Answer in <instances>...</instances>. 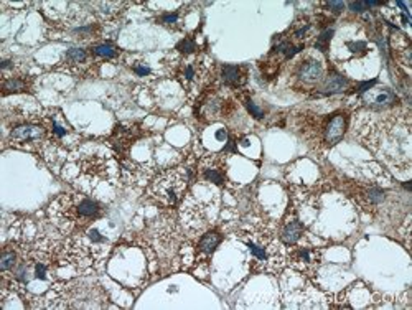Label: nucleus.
I'll list each match as a JSON object with an SVG mask.
<instances>
[{
  "instance_id": "1",
  "label": "nucleus",
  "mask_w": 412,
  "mask_h": 310,
  "mask_svg": "<svg viewBox=\"0 0 412 310\" xmlns=\"http://www.w3.org/2000/svg\"><path fill=\"white\" fill-rule=\"evenodd\" d=\"M61 246L48 238L30 243H18V259L15 266L2 272V297L17 294L18 297H33V287L53 286V277L61 266Z\"/></svg>"
},
{
  "instance_id": "2",
  "label": "nucleus",
  "mask_w": 412,
  "mask_h": 310,
  "mask_svg": "<svg viewBox=\"0 0 412 310\" xmlns=\"http://www.w3.org/2000/svg\"><path fill=\"white\" fill-rule=\"evenodd\" d=\"M252 256V271L279 274L286 266V245L279 238V228L256 220L244 225L236 235Z\"/></svg>"
},
{
  "instance_id": "3",
  "label": "nucleus",
  "mask_w": 412,
  "mask_h": 310,
  "mask_svg": "<svg viewBox=\"0 0 412 310\" xmlns=\"http://www.w3.org/2000/svg\"><path fill=\"white\" fill-rule=\"evenodd\" d=\"M103 215V206L81 193H63L48 208V216L61 235L88 230Z\"/></svg>"
},
{
  "instance_id": "4",
  "label": "nucleus",
  "mask_w": 412,
  "mask_h": 310,
  "mask_svg": "<svg viewBox=\"0 0 412 310\" xmlns=\"http://www.w3.org/2000/svg\"><path fill=\"white\" fill-rule=\"evenodd\" d=\"M47 309H104L108 296L96 282L74 279V281L55 282L45 296Z\"/></svg>"
},
{
  "instance_id": "5",
  "label": "nucleus",
  "mask_w": 412,
  "mask_h": 310,
  "mask_svg": "<svg viewBox=\"0 0 412 310\" xmlns=\"http://www.w3.org/2000/svg\"><path fill=\"white\" fill-rule=\"evenodd\" d=\"M109 253V241L96 228L73 233L61 246V259L78 271H91L103 262Z\"/></svg>"
},
{
  "instance_id": "6",
  "label": "nucleus",
  "mask_w": 412,
  "mask_h": 310,
  "mask_svg": "<svg viewBox=\"0 0 412 310\" xmlns=\"http://www.w3.org/2000/svg\"><path fill=\"white\" fill-rule=\"evenodd\" d=\"M190 174L185 169H167L154 177L149 185V195L157 205L175 208L185 200Z\"/></svg>"
},
{
  "instance_id": "7",
  "label": "nucleus",
  "mask_w": 412,
  "mask_h": 310,
  "mask_svg": "<svg viewBox=\"0 0 412 310\" xmlns=\"http://www.w3.org/2000/svg\"><path fill=\"white\" fill-rule=\"evenodd\" d=\"M101 60L96 55L84 48H69L63 55L57 70L65 71L76 76V78H88V76H96L99 71Z\"/></svg>"
},
{
  "instance_id": "8",
  "label": "nucleus",
  "mask_w": 412,
  "mask_h": 310,
  "mask_svg": "<svg viewBox=\"0 0 412 310\" xmlns=\"http://www.w3.org/2000/svg\"><path fill=\"white\" fill-rule=\"evenodd\" d=\"M286 262L294 271L304 276H315L322 262V251L318 248L310 245H297L287 246L286 249Z\"/></svg>"
},
{
  "instance_id": "9",
  "label": "nucleus",
  "mask_w": 412,
  "mask_h": 310,
  "mask_svg": "<svg viewBox=\"0 0 412 310\" xmlns=\"http://www.w3.org/2000/svg\"><path fill=\"white\" fill-rule=\"evenodd\" d=\"M42 121V124L47 129V142L58 149H69V145L65 140H68L71 135H74V131L68 121L65 119V116L60 113L58 109H50L47 113H43L38 118Z\"/></svg>"
},
{
  "instance_id": "10",
  "label": "nucleus",
  "mask_w": 412,
  "mask_h": 310,
  "mask_svg": "<svg viewBox=\"0 0 412 310\" xmlns=\"http://www.w3.org/2000/svg\"><path fill=\"white\" fill-rule=\"evenodd\" d=\"M196 174L201 180L216 187H225L228 184V160L223 154H208L201 157L196 165Z\"/></svg>"
},
{
  "instance_id": "11",
  "label": "nucleus",
  "mask_w": 412,
  "mask_h": 310,
  "mask_svg": "<svg viewBox=\"0 0 412 310\" xmlns=\"http://www.w3.org/2000/svg\"><path fill=\"white\" fill-rule=\"evenodd\" d=\"M347 126H348L347 114L335 113L332 116H328L327 119L320 121V124H317V131H313L312 134L315 139H317V144H323L325 147H333L343 139L345 132H347Z\"/></svg>"
},
{
  "instance_id": "12",
  "label": "nucleus",
  "mask_w": 412,
  "mask_h": 310,
  "mask_svg": "<svg viewBox=\"0 0 412 310\" xmlns=\"http://www.w3.org/2000/svg\"><path fill=\"white\" fill-rule=\"evenodd\" d=\"M208 65L201 57H195L190 62H180L177 65L175 78L180 81L183 88H201L208 81Z\"/></svg>"
},
{
  "instance_id": "13",
  "label": "nucleus",
  "mask_w": 412,
  "mask_h": 310,
  "mask_svg": "<svg viewBox=\"0 0 412 310\" xmlns=\"http://www.w3.org/2000/svg\"><path fill=\"white\" fill-rule=\"evenodd\" d=\"M10 142L15 145H25V144H43L47 142V129L42 124V121L35 119L30 123L15 126L10 131Z\"/></svg>"
},
{
  "instance_id": "14",
  "label": "nucleus",
  "mask_w": 412,
  "mask_h": 310,
  "mask_svg": "<svg viewBox=\"0 0 412 310\" xmlns=\"http://www.w3.org/2000/svg\"><path fill=\"white\" fill-rule=\"evenodd\" d=\"M325 68L323 63L317 58H305L302 62H299L295 65L292 78L297 86H304V88H308V86H315L320 81L323 79Z\"/></svg>"
},
{
  "instance_id": "15",
  "label": "nucleus",
  "mask_w": 412,
  "mask_h": 310,
  "mask_svg": "<svg viewBox=\"0 0 412 310\" xmlns=\"http://www.w3.org/2000/svg\"><path fill=\"white\" fill-rule=\"evenodd\" d=\"M305 235V226L304 223L300 221V218L297 215V210H294V206H289V211L284 216V220L279 226V238L284 245L292 246L297 245V243L302 240Z\"/></svg>"
},
{
  "instance_id": "16",
  "label": "nucleus",
  "mask_w": 412,
  "mask_h": 310,
  "mask_svg": "<svg viewBox=\"0 0 412 310\" xmlns=\"http://www.w3.org/2000/svg\"><path fill=\"white\" fill-rule=\"evenodd\" d=\"M137 139H139V129L135 126L119 124L111 137V145L114 147L118 157H127V152Z\"/></svg>"
},
{
  "instance_id": "17",
  "label": "nucleus",
  "mask_w": 412,
  "mask_h": 310,
  "mask_svg": "<svg viewBox=\"0 0 412 310\" xmlns=\"http://www.w3.org/2000/svg\"><path fill=\"white\" fill-rule=\"evenodd\" d=\"M352 196L356 200L358 205H361L366 210H373V208L379 206L381 203L386 200V192L381 190L378 187H364V185H356Z\"/></svg>"
},
{
  "instance_id": "18",
  "label": "nucleus",
  "mask_w": 412,
  "mask_h": 310,
  "mask_svg": "<svg viewBox=\"0 0 412 310\" xmlns=\"http://www.w3.org/2000/svg\"><path fill=\"white\" fill-rule=\"evenodd\" d=\"M15 93H33V78L27 74V71L2 76V94L7 96Z\"/></svg>"
},
{
  "instance_id": "19",
  "label": "nucleus",
  "mask_w": 412,
  "mask_h": 310,
  "mask_svg": "<svg viewBox=\"0 0 412 310\" xmlns=\"http://www.w3.org/2000/svg\"><path fill=\"white\" fill-rule=\"evenodd\" d=\"M361 99H363V103L366 106H369V108L373 109L391 108V106L398 101L396 94L389 88H376V89L371 88L366 91V93L361 94Z\"/></svg>"
},
{
  "instance_id": "20",
  "label": "nucleus",
  "mask_w": 412,
  "mask_h": 310,
  "mask_svg": "<svg viewBox=\"0 0 412 310\" xmlns=\"http://www.w3.org/2000/svg\"><path fill=\"white\" fill-rule=\"evenodd\" d=\"M220 79L230 89L243 88L247 81V68L243 65H223Z\"/></svg>"
},
{
  "instance_id": "21",
  "label": "nucleus",
  "mask_w": 412,
  "mask_h": 310,
  "mask_svg": "<svg viewBox=\"0 0 412 310\" xmlns=\"http://www.w3.org/2000/svg\"><path fill=\"white\" fill-rule=\"evenodd\" d=\"M223 235H220L218 231H208L200 238L196 245V261H201V259H210L213 256V253L216 251V248L221 245Z\"/></svg>"
},
{
  "instance_id": "22",
  "label": "nucleus",
  "mask_w": 412,
  "mask_h": 310,
  "mask_svg": "<svg viewBox=\"0 0 412 310\" xmlns=\"http://www.w3.org/2000/svg\"><path fill=\"white\" fill-rule=\"evenodd\" d=\"M81 172L94 177V179H106L108 177V162L98 159V157H91V159L81 162Z\"/></svg>"
},
{
  "instance_id": "23",
  "label": "nucleus",
  "mask_w": 412,
  "mask_h": 310,
  "mask_svg": "<svg viewBox=\"0 0 412 310\" xmlns=\"http://www.w3.org/2000/svg\"><path fill=\"white\" fill-rule=\"evenodd\" d=\"M94 7H96V12H98V15L104 20V22H111V20L118 18L119 15L124 12L126 4H122V2H98V4H94Z\"/></svg>"
},
{
  "instance_id": "24",
  "label": "nucleus",
  "mask_w": 412,
  "mask_h": 310,
  "mask_svg": "<svg viewBox=\"0 0 412 310\" xmlns=\"http://www.w3.org/2000/svg\"><path fill=\"white\" fill-rule=\"evenodd\" d=\"M350 81L342 74L332 73L325 79V83L322 86V93L323 94H335V93H343L345 89L348 88Z\"/></svg>"
},
{
  "instance_id": "25",
  "label": "nucleus",
  "mask_w": 412,
  "mask_h": 310,
  "mask_svg": "<svg viewBox=\"0 0 412 310\" xmlns=\"http://www.w3.org/2000/svg\"><path fill=\"white\" fill-rule=\"evenodd\" d=\"M18 259V243H10L2 249L0 256V272H7L15 266Z\"/></svg>"
},
{
  "instance_id": "26",
  "label": "nucleus",
  "mask_w": 412,
  "mask_h": 310,
  "mask_svg": "<svg viewBox=\"0 0 412 310\" xmlns=\"http://www.w3.org/2000/svg\"><path fill=\"white\" fill-rule=\"evenodd\" d=\"M91 52H93L96 57L101 60V62H103V60H114L119 57V48L116 47L114 43H109V42L94 43L93 47H91Z\"/></svg>"
},
{
  "instance_id": "27",
  "label": "nucleus",
  "mask_w": 412,
  "mask_h": 310,
  "mask_svg": "<svg viewBox=\"0 0 412 310\" xmlns=\"http://www.w3.org/2000/svg\"><path fill=\"white\" fill-rule=\"evenodd\" d=\"M175 50H177L178 53L182 55V57H193V55L196 53L198 45L195 42V38H193V37H186V38H183L182 42L177 43Z\"/></svg>"
},
{
  "instance_id": "28",
  "label": "nucleus",
  "mask_w": 412,
  "mask_h": 310,
  "mask_svg": "<svg viewBox=\"0 0 412 310\" xmlns=\"http://www.w3.org/2000/svg\"><path fill=\"white\" fill-rule=\"evenodd\" d=\"M332 35H333V30H327V32H323L317 38V42H315V48L320 50V52H327L330 40H332Z\"/></svg>"
},
{
  "instance_id": "29",
  "label": "nucleus",
  "mask_w": 412,
  "mask_h": 310,
  "mask_svg": "<svg viewBox=\"0 0 412 310\" xmlns=\"http://www.w3.org/2000/svg\"><path fill=\"white\" fill-rule=\"evenodd\" d=\"M244 104H246L247 111H249V113H251V116H254V118H256V119H262V118H264V113H262V111L259 109L257 106L254 104L251 99H246V101H244Z\"/></svg>"
},
{
  "instance_id": "30",
  "label": "nucleus",
  "mask_w": 412,
  "mask_h": 310,
  "mask_svg": "<svg viewBox=\"0 0 412 310\" xmlns=\"http://www.w3.org/2000/svg\"><path fill=\"white\" fill-rule=\"evenodd\" d=\"M327 7H328V9H332L333 12H337V13H338V12H342V10L345 9V4H343V2H328V4H327Z\"/></svg>"
},
{
  "instance_id": "31",
  "label": "nucleus",
  "mask_w": 412,
  "mask_h": 310,
  "mask_svg": "<svg viewBox=\"0 0 412 310\" xmlns=\"http://www.w3.org/2000/svg\"><path fill=\"white\" fill-rule=\"evenodd\" d=\"M178 20V15L177 13H172V15H164V17H162V22L164 23H175Z\"/></svg>"
},
{
  "instance_id": "32",
  "label": "nucleus",
  "mask_w": 412,
  "mask_h": 310,
  "mask_svg": "<svg viewBox=\"0 0 412 310\" xmlns=\"http://www.w3.org/2000/svg\"><path fill=\"white\" fill-rule=\"evenodd\" d=\"M216 137H218V139H220V140H225V139H228V132H226L225 129H220V131L216 132Z\"/></svg>"
}]
</instances>
